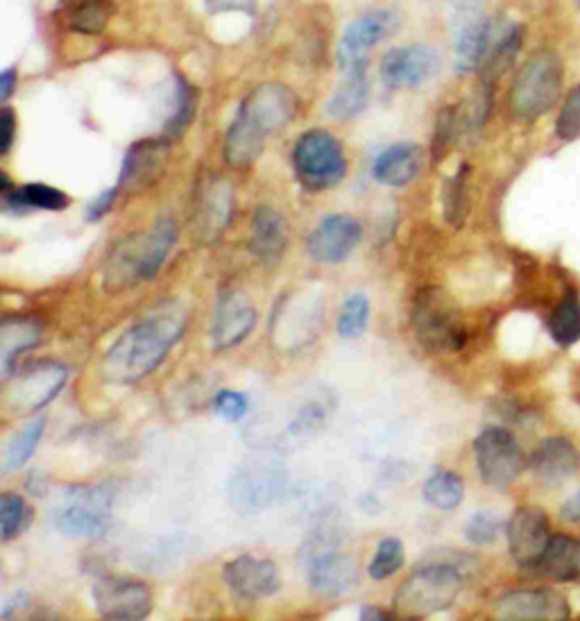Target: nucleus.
I'll return each mask as SVG.
<instances>
[{
  "instance_id": "obj_1",
  "label": "nucleus",
  "mask_w": 580,
  "mask_h": 621,
  "mask_svg": "<svg viewBox=\"0 0 580 621\" xmlns=\"http://www.w3.org/2000/svg\"><path fill=\"white\" fill-rule=\"evenodd\" d=\"M186 325H189V311L182 302L166 300L152 306L109 347L102 359V377L118 386L145 379L164 363L168 352L184 336Z\"/></svg>"
},
{
  "instance_id": "obj_2",
  "label": "nucleus",
  "mask_w": 580,
  "mask_h": 621,
  "mask_svg": "<svg viewBox=\"0 0 580 621\" xmlns=\"http://www.w3.org/2000/svg\"><path fill=\"white\" fill-rule=\"evenodd\" d=\"M295 93L279 82L259 84L238 105L225 136V161L232 168H250L261 157L266 141L293 121Z\"/></svg>"
},
{
  "instance_id": "obj_3",
  "label": "nucleus",
  "mask_w": 580,
  "mask_h": 621,
  "mask_svg": "<svg viewBox=\"0 0 580 621\" xmlns=\"http://www.w3.org/2000/svg\"><path fill=\"white\" fill-rule=\"evenodd\" d=\"M177 241L173 218H159L145 232L132 234L114 245L102 268V286L107 293H121L150 282L164 266Z\"/></svg>"
},
{
  "instance_id": "obj_4",
  "label": "nucleus",
  "mask_w": 580,
  "mask_h": 621,
  "mask_svg": "<svg viewBox=\"0 0 580 621\" xmlns=\"http://www.w3.org/2000/svg\"><path fill=\"white\" fill-rule=\"evenodd\" d=\"M465 588L463 569L454 563H426L397 590V610L408 617H429L451 608Z\"/></svg>"
},
{
  "instance_id": "obj_5",
  "label": "nucleus",
  "mask_w": 580,
  "mask_h": 621,
  "mask_svg": "<svg viewBox=\"0 0 580 621\" xmlns=\"http://www.w3.org/2000/svg\"><path fill=\"white\" fill-rule=\"evenodd\" d=\"M411 325L415 338L431 352H458L467 340L458 306L442 288L435 286H426L415 295Z\"/></svg>"
},
{
  "instance_id": "obj_6",
  "label": "nucleus",
  "mask_w": 580,
  "mask_h": 621,
  "mask_svg": "<svg viewBox=\"0 0 580 621\" xmlns=\"http://www.w3.org/2000/svg\"><path fill=\"white\" fill-rule=\"evenodd\" d=\"M112 490L105 486H71L53 510V526L78 540L105 538L112 529Z\"/></svg>"
},
{
  "instance_id": "obj_7",
  "label": "nucleus",
  "mask_w": 580,
  "mask_h": 621,
  "mask_svg": "<svg viewBox=\"0 0 580 621\" xmlns=\"http://www.w3.org/2000/svg\"><path fill=\"white\" fill-rule=\"evenodd\" d=\"M562 62L551 50L535 53L517 73L510 89V109L519 121H535L556 105L562 91Z\"/></svg>"
},
{
  "instance_id": "obj_8",
  "label": "nucleus",
  "mask_w": 580,
  "mask_h": 621,
  "mask_svg": "<svg viewBox=\"0 0 580 621\" xmlns=\"http://www.w3.org/2000/svg\"><path fill=\"white\" fill-rule=\"evenodd\" d=\"M293 170L304 189H331L347 175L343 146L327 130L304 132L293 148Z\"/></svg>"
},
{
  "instance_id": "obj_9",
  "label": "nucleus",
  "mask_w": 580,
  "mask_h": 621,
  "mask_svg": "<svg viewBox=\"0 0 580 621\" xmlns=\"http://www.w3.org/2000/svg\"><path fill=\"white\" fill-rule=\"evenodd\" d=\"M476 467L485 486L506 490L524 472L526 458L513 433L503 427H488L474 440Z\"/></svg>"
},
{
  "instance_id": "obj_10",
  "label": "nucleus",
  "mask_w": 580,
  "mask_h": 621,
  "mask_svg": "<svg viewBox=\"0 0 580 621\" xmlns=\"http://www.w3.org/2000/svg\"><path fill=\"white\" fill-rule=\"evenodd\" d=\"M68 381L66 365L57 361H39L7 379L5 386V406L12 413L34 415L46 408L53 399L62 393Z\"/></svg>"
},
{
  "instance_id": "obj_11",
  "label": "nucleus",
  "mask_w": 580,
  "mask_h": 621,
  "mask_svg": "<svg viewBox=\"0 0 580 621\" xmlns=\"http://www.w3.org/2000/svg\"><path fill=\"white\" fill-rule=\"evenodd\" d=\"M320 325L322 297L318 291L302 288L277 306L270 334L284 350H300L304 345H311V340L318 336Z\"/></svg>"
},
{
  "instance_id": "obj_12",
  "label": "nucleus",
  "mask_w": 580,
  "mask_h": 621,
  "mask_svg": "<svg viewBox=\"0 0 580 621\" xmlns=\"http://www.w3.org/2000/svg\"><path fill=\"white\" fill-rule=\"evenodd\" d=\"M304 576L311 588L324 597H343L356 588L361 572L356 560L343 554L334 542H311L304 558Z\"/></svg>"
},
{
  "instance_id": "obj_13",
  "label": "nucleus",
  "mask_w": 580,
  "mask_h": 621,
  "mask_svg": "<svg viewBox=\"0 0 580 621\" xmlns=\"http://www.w3.org/2000/svg\"><path fill=\"white\" fill-rule=\"evenodd\" d=\"M236 191L223 175H213L200 184L193 204V238L202 245H211L223 238L234 218Z\"/></svg>"
},
{
  "instance_id": "obj_14",
  "label": "nucleus",
  "mask_w": 580,
  "mask_h": 621,
  "mask_svg": "<svg viewBox=\"0 0 580 621\" xmlns=\"http://www.w3.org/2000/svg\"><path fill=\"white\" fill-rule=\"evenodd\" d=\"M91 594L102 619L143 621L152 612V590L134 578L102 576L93 583Z\"/></svg>"
},
{
  "instance_id": "obj_15",
  "label": "nucleus",
  "mask_w": 580,
  "mask_h": 621,
  "mask_svg": "<svg viewBox=\"0 0 580 621\" xmlns=\"http://www.w3.org/2000/svg\"><path fill=\"white\" fill-rule=\"evenodd\" d=\"M286 488L284 467L272 463H252L236 470L229 483V499L238 513L252 515L275 504Z\"/></svg>"
},
{
  "instance_id": "obj_16",
  "label": "nucleus",
  "mask_w": 580,
  "mask_h": 621,
  "mask_svg": "<svg viewBox=\"0 0 580 621\" xmlns=\"http://www.w3.org/2000/svg\"><path fill=\"white\" fill-rule=\"evenodd\" d=\"M440 64V53L433 46L411 44L392 48L381 59V82L388 91L417 89L438 75Z\"/></svg>"
},
{
  "instance_id": "obj_17",
  "label": "nucleus",
  "mask_w": 580,
  "mask_h": 621,
  "mask_svg": "<svg viewBox=\"0 0 580 621\" xmlns=\"http://www.w3.org/2000/svg\"><path fill=\"white\" fill-rule=\"evenodd\" d=\"M399 28V14L392 10H372L347 25L338 44L340 71L354 66H368V55L374 46L388 39Z\"/></svg>"
},
{
  "instance_id": "obj_18",
  "label": "nucleus",
  "mask_w": 580,
  "mask_h": 621,
  "mask_svg": "<svg viewBox=\"0 0 580 621\" xmlns=\"http://www.w3.org/2000/svg\"><path fill=\"white\" fill-rule=\"evenodd\" d=\"M363 229L356 218L345 214L324 216L309 236V257L320 266H338L361 243Z\"/></svg>"
},
{
  "instance_id": "obj_19",
  "label": "nucleus",
  "mask_w": 580,
  "mask_h": 621,
  "mask_svg": "<svg viewBox=\"0 0 580 621\" xmlns=\"http://www.w3.org/2000/svg\"><path fill=\"white\" fill-rule=\"evenodd\" d=\"M257 327V309L250 297L241 291H227L213 309L211 320V347L216 352L232 350L241 345Z\"/></svg>"
},
{
  "instance_id": "obj_20",
  "label": "nucleus",
  "mask_w": 580,
  "mask_h": 621,
  "mask_svg": "<svg viewBox=\"0 0 580 621\" xmlns=\"http://www.w3.org/2000/svg\"><path fill=\"white\" fill-rule=\"evenodd\" d=\"M223 578L227 588L232 590L236 597L247 601L275 597L281 590L279 567L268 558H257L250 554L229 560L223 569Z\"/></svg>"
},
{
  "instance_id": "obj_21",
  "label": "nucleus",
  "mask_w": 580,
  "mask_h": 621,
  "mask_svg": "<svg viewBox=\"0 0 580 621\" xmlns=\"http://www.w3.org/2000/svg\"><path fill=\"white\" fill-rule=\"evenodd\" d=\"M508 549L515 563L524 569H537L549 547V522L540 508H519L508 522Z\"/></svg>"
},
{
  "instance_id": "obj_22",
  "label": "nucleus",
  "mask_w": 580,
  "mask_h": 621,
  "mask_svg": "<svg viewBox=\"0 0 580 621\" xmlns=\"http://www.w3.org/2000/svg\"><path fill=\"white\" fill-rule=\"evenodd\" d=\"M168 155V139H148L136 141L125 152L121 173H118V191L136 193L157 180V175L164 170Z\"/></svg>"
},
{
  "instance_id": "obj_23",
  "label": "nucleus",
  "mask_w": 580,
  "mask_h": 621,
  "mask_svg": "<svg viewBox=\"0 0 580 621\" xmlns=\"http://www.w3.org/2000/svg\"><path fill=\"white\" fill-rule=\"evenodd\" d=\"M288 220L275 207H259L252 216L250 252L266 266H275L288 250Z\"/></svg>"
},
{
  "instance_id": "obj_24",
  "label": "nucleus",
  "mask_w": 580,
  "mask_h": 621,
  "mask_svg": "<svg viewBox=\"0 0 580 621\" xmlns=\"http://www.w3.org/2000/svg\"><path fill=\"white\" fill-rule=\"evenodd\" d=\"M501 619L510 621H542V619H567L569 606L565 599L549 590H522L510 592L497 603Z\"/></svg>"
},
{
  "instance_id": "obj_25",
  "label": "nucleus",
  "mask_w": 580,
  "mask_h": 621,
  "mask_svg": "<svg viewBox=\"0 0 580 621\" xmlns=\"http://www.w3.org/2000/svg\"><path fill=\"white\" fill-rule=\"evenodd\" d=\"M424 166V150L417 143H392L374 159L372 177L383 186L402 189L411 184Z\"/></svg>"
},
{
  "instance_id": "obj_26",
  "label": "nucleus",
  "mask_w": 580,
  "mask_h": 621,
  "mask_svg": "<svg viewBox=\"0 0 580 621\" xmlns=\"http://www.w3.org/2000/svg\"><path fill=\"white\" fill-rule=\"evenodd\" d=\"M533 474L547 486H560L578 472L580 454L567 438H547L533 452Z\"/></svg>"
},
{
  "instance_id": "obj_27",
  "label": "nucleus",
  "mask_w": 580,
  "mask_h": 621,
  "mask_svg": "<svg viewBox=\"0 0 580 621\" xmlns=\"http://www.w3.org/2000/svg\"><path fill=\"white\" fill-rule=\"evenodd\" d=\"M370 102V80L368 66L345 68L343 80H340L334 96L324 105V114L334 121H352L358 114L365 112Z\"/></svg>"
},
{
  "instance_id": "obj_28",
  "label": "nucleus",
  "mask_w": 580,
  "mask_h": 621,
  "mask_svg": "<svg viewBox=\"0 0 580 621\" xmlns=\"http://www.w3.org/2000/svg\"><path fill=\"white\" fill-rule=\"evenodd\" d=\"M494 44V25L481 14L456 25V71L469 73L481 68Z\"/></svg>"
},
{
  "instance_id": "obj_29",
  "label": "nucleus",
  "mask_w": 580,
  "mask_h": 621,
  "mask_svg": "<svg viewBox=\"0 0 580 621\" xmlns=\"http://www.w3.org/2000/svg\"><path fill=\"white\" fill-rule=\"evenodd\" d=\"M41 336H44V325L37 318L12 316L3 320L0 325V365H3L5 379L10 377L14 361L32 347H37Z\"/></svg>"
},
{
  "instance_id": "obj_30",
  "label": "nucleus",
  "mask_w": 580,
  "mask_h": 621,
  "mask_svg": "<svg viewBox=\"0 0 580 621\" xmlns=\"http://www.w3.org/2000/svg\"><path fill=\"white\" fill-rule=\"evenodd\" d=\"M537 569L553 581H574L580 576V544L569 535H553Z\"/></svg>"
},
{
  "instance_id": "obj_31",
  "label": "nucleus",
  "mask_w": 580,
  "mask_h": 621,
  "mask_svg": "<svg viewBox=\"0 0 580 621\" xmlns=\"http://www.w3.org/2000/svg\"><path fill=\"white\" fill-rule=\"evenodd\" d=\"M522 41H524V30L519 25H510L508 30H503L499 37H494V44L490 48L488 57L483 62V84L492 87L503 73L508 71L510 66L515 64V57L522 50Z\"/></svg>"
},
{
  "instance_id": "obj_32",
  "label": "nucleus",
  "mask_w": 580,
  "mask_h": 621,
  "mask_svg": "<svg viewBox=\"0 0 580 621\" xmlns=\"http://www.w3.org/2000/svg\"><path fill=\"white\" fill-rule=\"evenodd\" d=\"M114 16V0H73L68 5L66 23L78 34H100Z\"/></svg>"
},
{
  "instance_id": "obj_33",
  "label": "nucleus",
  "mask_w": 580,
  "mask_h": 621,
  "mask_svg": "<svg viewBox=\"0 0 580 621\" xmlns=\"http://www.w3.org/2000/svg\"><path fill=\"white\" fill-rule=\"evenodd\" d=\"M424 501L435 510H456L465 497V483L456 472L438 470L424 483Z\"/></svg>"
},
{
  "instance_id": "obj_34",
  "label": "nucleus",
  "mask_w": 580,
  "mask_h": 621,
  "mask_svg": "<svg viewBox=\"0 0 580 621\" xmlns=\"http://www.w3.org/2000/svg\"><path fill=\"white\" fill-rule=\"evenodd\" d=\"M44 431H46V418H37L7 442L3 452V474L21 470V467L30 461L34 449H37L41 438H44Z\"/></svg>"
},
{
  "instance_id": "obj_35",
  "label": "nucleus",
  "mask_w": 580,
  "mask_h": 621,
  "mask_svg": "<svg viewBox=\"0 0 580 621\" xmlns=\"http://www.w3.org/2000/svg\"><path fill=\"white\" fill-rule=\"evenodd\" d=\"M551 338L556 340L560 347H571L580 340V297L576 291H569L558 309L553 311L549 320Z\"/></svg>"
},
{
  "instance_id": "obj_36",
  "label": "nucleus",
  "mask_w": 580,
  "mask_h": 621,
  "mask_svg": "<svg viewBox=\"0 0 580 621\" xmlns=\"http://www.w3.org/2000/svg\"><path fill=\"white\" fill-rule=\"evenodd\" d=\"M467 180H469V166L463 164L454 175L449 177L445 184V191H442V209H445V220L454 227H460L465 223L467 211H469Z\"/></svg>"
},
{
  "instance_id": "obj_37",
  "label": "nucleus",
  "mask_w": 580,
  "mask_h": 621,
  "mask_svg": "<svg viewBox=\"0 0 580 621\" xmlns=\"http://www.w3.org/2000/svg\"><path fill=\"white\" fill-rule=\"evenodd\" d=\"M32 520V510L21 495L5 492L0 497V540L10 542L28 529Z\"/></svg>"
},
{
  "instance_id": "obj_38",
  "label": "nucleus",
  "mask_w": 580,
  "mask_h": 621,
  "mask_svg": "<svg viewBox=\"0 0 580 621\" xmlns=\"http://www.w3.org/2000/svg\"><path fill=\"white\" fill-rule=\"evenodd\" d=\"M370 322V300L363 293H352L343 304L338 318V334L340 338H358L365 334Z\"/></svg>"
},
{
  "instance_id": "obj_39",
  "label": "nucleus",
  "mask_w": 580,
  "mask_h": 621,
  "mask_svg": "<svg viewBox=\"0 0 580 621\" xmlns=\"http://www.w3.org/2000/svg\"><path fill=\"white\" fill-rule=\"evenodd\" d=\"M404 560H406L404 542L399 538H383L377 551H374L368 574L372 581H386V578L395 576L399 569L404 567Z\"/></svg>"
},
{
  "instance_id": "obj_40",
  "label": "nucleus",
  "mask_w": 580,
  "mask_h": 621,
  "mask_svg": "<svg viewBox=\"0 0 580 621\" xmlns=\"http://www.w3.org/2000/svg\"><path fill=\"white\" fill-rule=\"evenodd\" d=\"M195 114V93L186 84V80L177 78V96H175V109L170 121L166 123V139H177L186 132V127L191 125Z\"/></svg>"
},
{
  "instance_id": "obj_41",
  "label": "nucleus",
  "mask_w": 580,
  "mask_h": 621,
  "mask_svg": "<svg viewBox=\"0 0 580 621\" xmlns=\"http://www.w3.org/2000/svg\"><path fill=\"white\" fill-rule=\"evenodd\" d=\"M21 195L23 200L28 202V207L41 209V211H64L71 207V198L64 191L55 189V186L41 184V182H32L21 186Z\"/></svg>"
},
{
  "instance_id": "obj_42",
  "label": "nucleus",
  "mask_w": 580,
  "mask_h": 621,
  "mask_svg": "<svg viewBox=\"0 0 580 621\" xmlns=\"http://www.w3.org/2000/svg\"><path fill=\"white\" fill-rule=\"evenodd\" d=\"M556 134L562 141H576L580 139V84L571 89V93L565 100V105L560 109Z\"/></svg>"
},
{
  "instance_id": "obj_43",
  "label": "nucleus",
  "mask_w": 580,
  "mask_h": 621,
  "mask_svg": "<svg viewBox=\"0 0 580 621\" xmlns=\"http://www.w3.org/2000/svg\"><path fill=\"white\" fill-rule=\"evenodd\" d=\"M501 531L499 517L492 513H476L465 524V538L474 544H492Z\"/></svg>"
},
{
  "instance_id": "obj_44",
  "label": "nucleus",
  "mask_w": 580,
  "mask_h": 621,
  "mask_svg": "<svg viewBox=\"0 0 580 621\" xmlns=\"http://www.w3.org/2000/svg\"><path fill=\"white\" fill-rule=\"evenodd\" d=\"M213 406H216L218 415L225 422H241L247 411H250L247 397L243 393H236V390H220L216 399H213Z\"/></svg>"
},
{
  "instance_id": "obj_45",
  "label": "nucleus",
  "mask_w": 580,
  "mask_h": 621,
  "mask_svg": "<svg viewBox=\"0 0 580 621\" xmlns=\"http://www.w3.org/2000/svg\"><path fill=\"white\" fill-rule=\"evenodd\" d=\"M118 195H121V191H118V186H112V189H107V191H102L100 195H96V198H93L89 202V207H87V220H89V223H96V220H100L102 216H107L109 211L114 209Z\"/></svg>"
},
{
  "instance_id": "obj_46",
  "label": "nucleus",
  "mask_w": 580,
  "mask_h": 621,
  "mask_svg": "<svg viewBox=\"0 0 580 621\" xmlns=\"http://www.w3.org/2000/svg\"><path fill=\"white\" fill-rule=\"evenodd\" d=\"M324 418H327V413H324V408L320 404H309L304 408V411L297 415L295 422H293V431H311L315 427H320V424L324 422Z\"/></svg>"
},
{
  "instance_id": "obj_47",
  "label": "nucleus",
  "mask_w": 580,
  "mask_h": 621,
  "mask_svg": "<svg viewBox=\"0 0 580 621\" xmlns=\"http://www.w3.org/2000/svg\"><path fill=\"white\" fill-rule=\"evenodd\" d=\"M204 7L211 14H223V12H245L252 14L257 7V0H204Z\"/></svg>"
},
{
  "instance_id": "obj_48",
  "label": "nucleus",
  "mask_w": 580,
  "mask_h": 621,
  "mask_svg": "<svg viewBox=\"0 0 580 621\" xmlns=\"http://www.w3.org/2000/svg\"><path fill=\"white\" fill-rule=\"evenodd\" d=\"M451 7H454V21L456 25L472 21L476 16H481L483 0H451Z\"/></svg>"
},
{
  "instance_id": "obj_49",
  "label": "nucleus",
  "mask_w": 580,
  "mask_h": 621,
  "mask_svg": "<svg viewBox=\"0 0 580 621\" xmlns=\"http://www.w3.org/2000/svg\"><path fill=\"white\" fill-rule=\"evenodd\" d=\"M0 127H3V143H0V152L7 155L12 150L16 139V116L10 107H3L0 112Z\"/></svg>"
},
{
  "instance_id": "obj_50",
  "label": "nucleus",
  "mask_w": 580,
  "mask_h": 621,
  "mask_svg": "<svg viewBox=\"0 0 580 621\" xmlns=\"http://www.w3.org/2000/svg\"><path fill=\"white\" fill-rule=\"evenodd\" d=\"M16 82H19L16 68H5V71L0 73V100L7 102L12 98V93L16 89Z\"/></svg>"
},
{
  "instance_id": "obj_51",
  "label": "nucleus",
  "mask_w": 580,
  "mask_h": 621,
  "mask_svg": "<svg viewBox=\"0 0 580 621\" xmlns=\"http://www.w3.org/2000/svg\"><path fill=\"white\" fill-rule=\"evenodd\" d=\"M562 517H565L567 522L580 520V490L565 501V506H562Z\"/></svg>"
},
{
  "instance_id": "obj_52",
  "label": "nucleus",
  "mask_w": 580,
  "mask_h": 621,
  "mask_svg": "<svg viewBox=\"0 0 580 621\" xmlns=\"http://www.w3.org/2000/svg\"><path fill=\"white\" fill-rule=\"evenodd\" d=\"M361 619H374V621H381V619H388L386 612H381L377 608H363L361 610Z\"/></svg>"
},
{
  "instance_id": "obj_53",
  "label": "nucleus",
  "mask_w": 580,
  "mask_h": 621,
  "mask_svg": "<svg viewBox=\"0 0 580 621\" xmlns=\"http://www.w3.org/2000/svg\"><path fill=\"white\" fill-rule=\"evenodd\" d=\"M576 5H578V7H580V0H576Z\"/></svg>"
}]
</instances>
